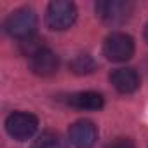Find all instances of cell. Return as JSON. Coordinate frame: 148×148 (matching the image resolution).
I'll use <instances>...</instances> for the list:
<instances>
[{
  "mask_svg": "<svg viewBox=\"0 0 148 148\" xmlns=\"http://www.w3.org/2000/svg\"><path fill=\"white\" fill-rule=\"evenodd\" d=\"M4 30L7 35H11L12 38H18V40H25V38L35 35V30H37L35 11L32 7H19V9L12 11L4 23Z\"/></svg>",
  "mask_w": 148,
  "mask_h": 148,
  "instance_id": "6da1fadb",
  "label": "cell"
},
{
  "mask_svg": "<svg viewBox=\"0 0 148 148\" xmlns=\"http://www.w3.org/2000/svg\"><path fill=\"white\" fill-rule=\"evenodd\" d=\"M77 21V5L70 0H54L47 5L45 25L54 32H64Z\"/></svg>",
  "mask_w": 148,
  "mask_h": 148,
  "instance_id": "7a4b0ae2",
  "label": "cell"
},
{
  "mask_svg": "<svg viewBox=\"0 0 148 148\" xmlns=\"http://www.w3.org/2000/svg\"><path fill=\"white\" fill-rule=\"evenodd\" d=\"M134 54V38L122 32L110 33L103 42V56L113 63L129 61Z\"/></svg>",
  "mask_w": 148,
  "mask_h": 148,
  "instance_id": "3957f363",
  "label": "cell"
},
{
  "mask_svg": "<svg viewBox=\"0 0 148 148\" xmlns=\"http://www.w3.org/2000/svg\"><path fill=\"white\" fill-rule=\"evenodd\" d=\"M38 129V119L28 112H14L5 119V131L16 141H26L35 136Z\"/></svg>",
  "mask_w": 148,
  "mask_h": 148,
  "instance_id": "277c9868",
  "label": "cell"
},
{
  "mask_svg": "<svg viewBox=\"0 0 148 148\" xmlns=\"http://www.w3.org/2000/svg\"><path fill=\"white\" fill-rule=\"evenodd\" d=\"M134 5L127 0H99L96 4V14L101 21L112 26L124 25L131 14Z\"/></svg>",
  "mask_w": 148,
  "mask_h": 148,
  "instance_id": "5b68a950",
  "label": "cell"
},
{
  "mask_svg": "<svg viewBox=\"0 0 148 148\" xmlns=\"http://www.w3.org/2000/svg\"><path fill=\"white\" fill-rule=\"evenodd\" d=\"M68 141L75 148H92L98 141V129L94 122L87 119L73 122L68 129Z\"/></svg>",
  "mask_w": 148,
  "mask_h": 148,
  "instance_id": "8992f818",
  "label": "cell"
},
{
  "mask_svg": "<svg viewBox=\"0 0 148 148\" xmlns=\"http://www.w3.org/2000/svg\"><path fill=\"white\" fill-rule=\"evenodd\" d=\"M30 70L38 77H52L59 70V58L56 52H52L49 47H44L37 51L33 56L28 58Z\"/></svg>",
  "mask_w": 148,
  "mask_h": 148,
  "instance_id": "52a82bcc",
  "label": "cell"
},
{
  "mask_svg": "<svg viewBox=\"0 0 148 148\" xmlns=\"http://www.w3.org/2000/svg\"><path fill=\"white\" fill-rule=\"evenodd\" d=\"M110 82L120 94H132L139 89V75L134 68H117L110 73Z\"/></svg>",
  "mask_w": 148,
  "mask_h": 148,
  "instance_id": "ba28073f",
  "label": "cell"
},
{
  "mask_svg": "<svg viewBox=\"0 0 148 148\" xmlns=\"http://www.w3.org/2000/svg\"><path fill=\"white\" fill-rule=\"evenodd\" d=\"M64 103L71 108H77V110H101L105 105V98L96 92V91H79V92H71L66 96Z\"/></svg>",
  "mask_w": 148,
  "mask_h": 148,
  "instance_id": "9c48e42d",
  "label": "cell"
},
{
  "mask_svg": "<svg viewBox=\"0 0 148 148\" xmlns=\"http://www.w3.org/2000/svg\"><path fill=\"white\" fill-rule=\"evenodd\" d=\"M32 148H66V141L56 131H44L33 139Z\"/></svg>",
  "mask_w": 148,
  "mask_h": 148,
  "instance_id": "30bf717a",
  "label": "cell"
},
{
  "mask_svg": "<svg viewBox=\"0 0 148 148\" xmlns=\"http://www.w3.org/2000/svg\"><path fill=\"white\" fill-rule=\"evenodd\" d=\"M70 70L75 75H87L96 70V61L89 54H77L70 63Z\"/></svg>",
  "mask_w": 148,
  "mask_h": 148,
  "instance_id": "8fae6325",
  "label": "cell"
},
{
  "mask_svg": "<svg viewBox=\"0 0 148 148\" xmlns=\"http://www.w3.org/2000/svg\"><path fill=\"white\" fill-rule=\"evenodd\" d=\"M19 47H21V52L30 58V56H33L37 51L44 49L45 45H44V38H40V37H37V35H32V37H28V38H25V40H19Z\"/></svg>",
  "mask_w": 148,
  "mask_h": 148,
  "instance_id": "7c38bea8",
  "label": "cell"
},
{
  "mask_svg": "<svg viewBox=\"0 0 148 148\" xmlns=\"http://www.w3.org/2000/svg\"><path fill=\"white\" fill-rule=\"evenodd\" d=\"M105 148H136V145H134V141H132L131 138H124V136H120V138L112 139Z\"/></svg>",
  "mask_w": 148,
  "mask_h": 148,
  "instance_id": "4fadbf2b",
  "label": "cell"
},
{
  "mask_svg": "<svg viewBox=\"0 0 148 148\" xmlns=\"http://www.w3.org/2000/svg\"><path fill=\"white\" fill-rule=\"evenodd\" d=\"M143 35H145V40L148 42V23H146V26H145V33H143Z\"/></svg>",
  "mask_w": 148,
  "mask_h": 148,
  "instance_id": "5bb4252c",
  "label": "cell"
}]
</instances>
